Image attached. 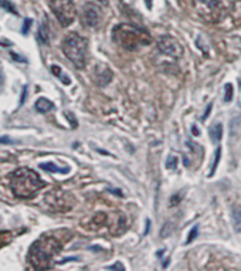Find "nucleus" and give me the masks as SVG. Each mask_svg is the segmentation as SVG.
<instances>
[{"instance_id":"obj_7","label":"nucleus","mask_w":241,"mask_h":271,"mask_svg":"<svg viewBox=\"0 0 241 271\" xmlns=\"http://www.w3.org/2000/svg\"><path fill=\"white\" fill-rule=\"evenodd\" d=\"M102 19L101 9L95 3H87L82 7V21L87 27H96Z\"/></svg>"},{"instance_id":"obj_27","label":"nucleus","mask_w":241,"mask_h":271,"mask_svg":"<svg viewBox=\"0 0 241 271\" xmlns=\"http://www.w3.org/2000/svg\"><path fill=\"white\" fill-rule=\"evenodd\" d=\"M146 6L151 9V7H152V0H146Z\"/></svg>"},{"instance_id":"obj_3","label":"nucleus","mask_w":241,"mask_h":271,"mask_svg":"<svg viewBox=\"0 0 241 271\" xmlns=\"http://www.w3.org/2000/svg\"><path fill=\"white\" fill-rule=\"evenodd\" d=\"M112 34L116 43L126 50H136L139 46L149 44L152 40L146 30L132 24H119L114 29Z\"/></svg>"},{"instance_id":"obj_22","label":"nucleus","mask_w":241,"mask_h":271,"mask_svg":"<svg viewBox=\"0 0 241 271\" xmlns=\"http://www.w3.org/2000/svg\"><path fill=\"white\" fill-rule=\"evenodd\" d=\"M109 270H119V271H124V266H121V264H115V266H111V267H108Z\"/></svg>"},{"instance_id":"obj_13","label":"nucleus","mask_w":241,"mask_h":271,"mask_svg":"<svg viewBox=\"0 0 241 271\" xmlns=\"http://www.w3.org/2000/svg\"><path fill=\"white\" fill-rule=\"evenodd\" d=\"M233 217H234L236 230L241 232V206H234L233 207Z\"/></svg>"},{"instance_id":"obj_23","label":"nucleus","mask_w":241,"mask_h":271,"mask_svg":"<svg viewBox=\"0 0 241 271\" xmlns=\"http://www.w3.org/2000/svg\"><path fill=\"white\" fill-rule=\"evenodd\" d=\"M11 57L14 58L16 61H21V63H26V60H24V58H21L20 56H17V54H14V53H11Z\"/></svg>"},{"instance_id":"obj_21","label":"nucleus","mask_w":241,"mask_h":271,"mask_svg":"<svg viewBox=\"0 0 241 271\" xmlns=\"http://www.w3.org/2000/svg\"><path fill=\"white\" fill-rule=\"evenodd\" d=\"M166 166H167V168H169V169H170V168H176V158H174V156H170V158H169V162H167V165H166Z\"/></svg>"},{"instance_id":"obj_8","label":"nucleus","mask_w":241,"mask_h":271,"mask_svg":"<svg viewBox=\"0 0 241 271\" xmlns=\"http://www.w3.org/2000/svg\"><path fill=\"white\" fill-rule=\"evenodd\" d=\"M159 50H162L164 54L172 56L174 58H180L183 54V50L180 47V44L172 37H163L159 41Z\"/></svg>"},{"instance_id":"obj_17","label":"nucleus","mask_w":241,"mask_h":271,"mask_svg":"<svg viewBox=\"0 0 241 271\" xmlns=\"http://www.w3.org/2000/svg\"><path fill=\"white\" fill-rule=\"evenodd\" d=\"M0 7H3V9H6V10H10V13H13V14H17V13H16V10H14V7L11 6V3L6 1V0H0Z\"/></svg>"},{"instance_id":"obj_12","label":"nucleus","mask_w":241,"mask_h":271,"mask_svg":"<svg viewBox=\"0 0 241 271\" xmlns=\"http://www.w3.org/2000/svg\"><path fill=\"white\" fill-rule=\"evenodd\" d=\"M223 136V126L222 124H217V125H213L210 128V138H212L213 142H217L220 141Z\"/></svg>"},{"instance_id":"obj_4","label":"nucleus","mask_w":241,"mask_h":271,"mask_svg":"<svg viewBox=\"0 0 241 271\" xmlns=\"http://www.w3.org/2000/svg\"><path fill=\"white\" fill-rule=\"evenodd\" d=\"M63 51L67 58L77 68H84L87 66L88 41L77 33H71L63 41Z\"/></svg>"},{"instance_id":"obj_15","label":"nucleus","mask_w":241,"mask_h":271,"mask_svg":"<svg viewBox=\"0 0 241 271\" xmlns=\"http://www.w3.org/2000/svg\"><path fill=\"white\" fill-rule=\"evenodd\" d=\"M11 240V234L9 232H0V249L4 247Z\"/></svg>"},{"instance_id":"obj_28","label":"nucleus","mask_w":241,"mask_h":271,"mask_svg":"<svg viewBox=\"0 0 241 271\" xmlns=\"http://www.w3.org/2000/svg\"><path fill=\"white\" fill-rule=\"evenodd\" d=\"M240 87H241V83H240Z\"/></svg>"},{"instance_id":"obj_19","label":"nucleus","mask_w":241,"mask_h":271,"mask_svg":"<svg viewBox=\"0 0 241 271\" xmlns=\"http://www.w3.org/2000/svg\"><path fill=\"white\" fill-rule=\"evenodd\" d=\"M31 23H33V20L31 19L24 20V26H23V30H21L23 34H27V33H29L30 27H31Z\"/></svg>"},{"instance_id":"obj_24","label":"nucleus","mask_w":241,"mask_h":271,"mask_svg":"<svg viewBox=\"0 0 241 271\" xmlns=\"http://www.w3.org/2000/svg\"><path fill=\"white\" fill-rule=\"evenodd\" d=\"M26 92H27V87H24V90H23V97H21V101H20V105H23V104H24V99H26Z\"/></svg>"},{"instance_id":"obj_6","label":"nucleus","mask_w":241,"mask_h":271,"mask_svg":"<svg viewBox=\"0 0 241 271\" xmlns=\"http://www.w3.org/2000/svg\"><path fill=\"white\" fill-rule=\"evenodd\" d=\"M50 9L56 14L61 26L67 27L76 20V4L73 0H48Z\"/></svg>"},{"instance_id":"obj_10","label":"nucleus","mask_w":241,"mask_h":271,"mask_svg":"<svg viewBox=\"0 0 241 271\" xmlns=\"http://www.w3.org/2000/svg\"><path fill=\"white\" fill-rule=\"evenodd\" d=\"M40 168L47 171V172H54V174H68L70 168H60L53 162H47V164H40Z\"/></svg>"},{"instance_id":"obj_9","label":"nucleus","mask_w":241,"mask_h":271,"mask_svg":"<svg viewBox=\"0 0 241 271\" xmlns=\"http://www.w3.org/2000/svg\"><path fill=\"white\" fill-rule=\"evenodd\" d=\"M53 108H54L53 102L48 101L47 98H40V99H37V102H36V109L39 112H41V114H47Z\"/></svg>"},{"instance_id":"obj_1","label":"nucleus","mask_w":241,"mask_h":271,"mask_svg":"<svg viewBox=\"0 0 241 271\" xmlns=\"http://www.w3.org/2000/svg\"><path fill=\"white\" fill-rule=\"evenodd\" d=\"M44 186L46 183L41 181L39 175L29 168H19L10 175V187L17 197H31Z\"/></svg>"},{"instance_id":"obj_11","label":"nucleus","mask_w":241,"mask_h":271,"mask_svg":"<svg viewBox=\"0 0 241 271\" xmlns=\"http://www.w3.org/2000/svg\"><path fill=\"white\" fill-rule=\"evenodd\" d=\"M39 41L41 44H48V40H50V31H48L47 23H41L39 27Z\"/></svg>"},{"instance_id":"obj_5","label":"nucleus","mask_w":241,"mask_h":271,"mask_svg":"<svg viewBox=\"0 0 241 271\" xmlns=\"http://www.w3.org/2000/svg\"><path fill=\"white\" fill-rule=\"evenodd\" d=\"M196 10L199 16L207 21H220L229 11V0H196Z\"/></svg>"},{"instance_id":"obj_18","label":"nucleus","mask_w":241,"mask_h":271,"mask_svg":"<svg viewBox=\"0 0 241 271\" xmlns=\"http://www.w3.org/2000/svg\"><path fill=\"white\" fill-rule=\"evenodd\" d=\"M233 99V86L232 84H227L226 86V97H224V101L229 102Z\"/></svg>"},{"instance_id":"obj_25","label":"nucleus","mask_w":241,"mask_h":271,"mask_svg":"<svg viewBox=\"0 0 241 271\" xmlns=\"http://www.w3.org/2000/svg\"><path fill=\"white\" fill-rule=\"evenodd\" d=\"M3 86H4V76H3V73L0 71V91H1Z\"/></svg>"},{"instance_id":"obj_2","label":"nucleus","mask_w":241,"mask_h":271,"mask_svg":"<svg viewBox=\"0 0 241 271\" xmlns=\"http://www.w3.org/2000/svg\"><path fill=\"white\" fill-rule=\"evenodd\" d=\"M61 250V243L54 237H41L33 243L29 252V263L34 269H47L53 257Z\"/></svg>"},{"instance_id":"obj_16","label":"nucleus","mask_w":241,"mask_h":271,"mask_svg":"<svg viewBox=\"0 0 241 271\" xmlns=\"http://www.w3.org/2000/svg\"><path fill=\"white\" fill-rule=\"evenodd\" d=\"M220 156H222V148H217V152H216V156H214V162H213L210 175H214V172H216V168H217V165L220 162Z\"/></svg>"},{"instance_id":"obj_20","label":"nucleus","mask_w":241,"mask_h":271,"mask_svg":"<svg viewBox=\"0 0 241 271\" xmlns=\"http://www.w3.org/2000/svg\"><path fill=\"white\" fill-rule=\"evenodd\" d=\"M196 236H197V227H193L192 232H190V234H189V237H187V242L186 243H192L193 239H194Z\"/></svg>"},{"instance_id":"obj_14","label":"nucleus","mask_w":241,"mask_h":271,"mask_svg":"<svg viewBox=\"0 0 241 271\" xmlns=\"http://www.w3.org/2000/svg\"><path fill=\"white\" fill-rule=\"evenodd\" d=\"M51 73H53L54 76H57V77L61 78V80H63V83H64L66 86H68V84L71 83V80H70L67 76H64V74L61 73V68L58 67V66H53V67H51Z\"/></svg>"},{"instance_id":"obj_26","label":"nucleus","mask_w":241,"mask_h":271,"mask_svg":"<svg viewBox=\"0 0 241 271\" xmlns=\"http://www.w3.org/2000/svg\"><path fill=\"white\" fill-rule=\"evenodd\" d=\"M0 142H3V144H13V141H10L9 138L6 139V136H1L0 138Z\"/></svg>"}]
</instances>
